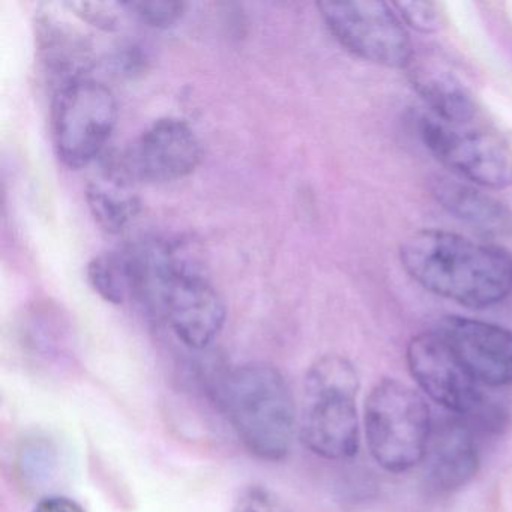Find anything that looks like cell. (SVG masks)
<instances>
[{
    "label": "cell",
    "instance_id": "obj_1",
    "mask_svg": "<svg viewBox=\"0 0 512 512\" xmlns=\"http://www.w3.org/2000/svg\"><path fill=\"white\" fill-rule=\"evenodd\" d=\"M400 263L427 292L472 310H485L512 293V254L440 229L412 233L401 242Z\"/></svg>",
    "mask_w": 512,
    "mask_h": 512
},
{
    "label": "cell",
    "instance_id": "obj_2",
    "mask_svg": "<svg viewBox=\"0 0 512 512\" xmlns=\"http://www.w3.org/2000/svg\"><path fill=\"white\" fill-rule=\"evenodd\" d=\"M214 392L250 454L265 461L287 457L298 415L289 383L277 367L265 362L239 365L218 379Z\"/></svg>",
    "mask_w": 512,
    "mask_h": 512
},
{
    "label": "cell",
    "instance_id": "obj_3",
    "mask_svg": "<svg viewBox=\"0 0 512 512\" xmlns=\"http://www.w3.org/2000/svg\"><path fill=\"white\" fill-rule=\"evenodd\" d=\"M359 385L355 365L344 356L325 355L311 364L305 374L298 424L308 451L332 461L358 454Z\"/></svg>",
    "mask_w": 512,
    "mask_h": 512
},
{
    "label": "cell",
    "instance_id": "obj_4",
    "mask_svg": "<svg viewBox=\"0 0 512 512\" xmlns=\"http://www.w3.org/2000/svg\"><path fill=\"white\" fill-rule=\"evenodd\" d=\"M364 410L368 451L382 469L403 473L424 460L433 418L419 392L385 379L371 389Z\"/></svg>",
    "mask_w": 512,
    "mask_h": 512
},
{
    "label": "cell",
    "instance_id": "obj_5",
    "mask_svg": "<svg viewBox=\"0 0 512 512\" xmlns=\"http://www.w3.org/2000/svg\"><path fill=\"white\" fill-rule=\"evenodd\" d=\"M118 122L115 95L97 80H76L53 98L52 136L59 160L79 170L100 157Z\"/></svg>",
    "mask_w": 512,
    "mask_h": 512
},
{
    "label": "cell",
    "instance_id": "obj_6",
    "mask_svg": "<svg viewBox=\"0 0 512 512\" xmlns=\"http://www.w3.org/2000/svg\"><path fill=\"white\" fill-rule=\"evenodd\" d=\"M329 34L356 58L392 70H407L415 58L407 29L391 4L380 0L320 2Z\"/></svg>",
    "mask_w": 512,
    "mask_h": 512
},
{
    "label": "cell",
    "instance_id": "obj_7",
    "mask_svg": "<svg viewBox=\"0 0 512 512\" xmlns=\"http://www.w3.org/2000/svg\"><path fill=\"white\" fill-rule=\"evenodd\" d=\"M418 134L428 152L464 182L487 190L511 187L512 152L496 134L448 124L430 113L419 116Z\"/></svg>",
    "mask_w": 512,
    "mask_h": 512
},
{
    "label": "cell",
    "instance_id": "obj_8",
    "mask_svg": "<svg viewBox=\"0 0 512 512\" xmlns=\"http://www.w3.org/2000/svg\"><path fill=\"white\" fill-rule=\"evenodd\" d=\"M202 161L193 128L176 118L158 119L124 154L113 157L106 175L125 184L172 182L191 175Z\"/></svg>",
    "mask_w": 512,
    "mask_h": 512
},
{
    "label": "cell",
    "instance_id": "obj_9",
    "mask_svg": "<svg viewBox=\"0 0 512 512\" xmlns=\"http://www.w3.org/2000/svg\"><path fill=\"white\" fill-rule=\"evenodd\" d=\"M407 367L419 388L440 406L467 419H493L481 386L461 367L448 344L436 331L422 332L410 340Z\"/></svg>",
    "mask_w": 512,
    "mask_h": 512
},
{
    "label": "cell",
    "instance_id": "obj_10",
    "mask_svg": "<svg viewBox=\"0 0 512 512\" xmlns=\"http://www.w3.org/2000/svg\"><path fill=\"white\" fill-rule=\"evenodd\" d=\"M155 316L188 349L203 350L220 335L227 311L220 293L193 260L167 284Z\"/></svg>",
    "mask_w": 512,
    "mask_h": 512
},
{
    "label": "cell",
    "instance_id": "obj_11",
    "mask_svg": "<svg viewBox=\"0 0 512 512\" xmlns=\"http://www.w3.org/2000/svg\"><path fill=\"white\" fill-rule=\"evenodd\" d=\"M434 331L479 386L512 385V331L461 316L442 317Z\"/></svg>",
    "mask_w": 512,
    "mask_h": 512
},
{
    "label": "cell",
    "instance_id": "obj_12",
    "mask_svg": "<svg viewBox=\"0 0 512 512\" xmlns=\"http://www.w3.org/2000/svg\"><path fill=\"white\" fill-rule=\"evenodd\" d=\"M425 472L436 490L466 487L479 470V452L472 428L460 416L433 421L425 449Z\"/></svg>",
    "mask_w": 512,
    "mask_h": 512
},
{
    "label": "cell",
    "instance_id": "obj_13",
    "mask_svg": "<svg viewBox=\"0 0 512 512\" xmlns=\"http://www.w3.org/2000/svg\"><path fill=\"white\" fill-rule=\"evenodd\" d=\"M409 79L428 113L452 125H473L478 106L464 83L452 71L433 61L410 62Z\"/></svg>",
    "mask_w": 512,
    "mask_h": 512
},
{
    "label": "cell",
    "instance_id": "obj_14",
    "mask_svg": "<svg viewBox=\"0 0 512 512\" xmlns=\"http://www.w3.org/2000/svg\"><path fill=\"white\" fill-rule=\"evenodd\" d=\"M431 194L452 217L493 238L512 236V211L490 194L467 182L434 178Z\"/></svg>",
    "mask_w": 512,
    "mask_h": 512
},
{
    "label": "cell",
    "instance_id": "obj_15",
    "mask_svg": "<svg viewBox=\"0 0 512 512\" xmlns=\"http://www.w3.org/2000/svg\"><path fill=\"white\" fill-rule=\"evenodd\" d=\"M40 46L47 71L59 80L56 91L76 80L85 79L83 73L88 71L91 50L85 38L74 29L46 19L40 26Z\"/></svg>",
    "mask_w": 512,
    "mask_h": 512
},
{
    "label": "cell",
    "instance_id": "obj_16",
    "mask_svg": "<svg viewBox=\"0 0 512 512\" xmlns=\"http://www.w3.org/2000/svg\"><path fill=\"white\" fill-rule=\"evenodd\" d=\"M106 182H91L86 190V202L95 223L106 233H121L130 221L139 214L140 200L127 193L130 187L116 179L104 178Z\"/></svg>",
    "mask_w": 512,
    "mask_h": 512
},
{
    "label": "cell",
    "instance_id": "obj_17",
    "mask_svg": "<svg viewBox=\"0 0 512 512\" xmlns=\"http://www.w3.org/2000/svg\"><path fill=\"white\" fill-rule=\"evenodd\" d=\"M88 280L92 289L110 304H124L131 292L130 274L124 253L101 254L88 265Z\"/></svg>",
    "mask_w": 512,
    "mask_h": 512
},
{
    "label": "cell",
    "instance_id": "obj_18",
    "mask_svg": "<svg viewBox=\"0 0 512 512\" xmlns=\"http://www.w3.org/2000/svg\"><path fill=\"white\" fill-rule=\"evenodd\" d=\"M401 22L421 34H436L445 25L440 5L434 2H394L391 4Z\"/></svg>",
    "mask_w": 512,
    "mask_h": 512
},
{
    "label": "cell",
    "instance_id": "obj_19",
    "mask_svg": "<svg viewBox=\"0 0 512 512\" xmlns=\"http://www.w3.org/2000/svg\"><path fill=\"white\" fill-rule=\"evenodd\" d=\"M140 22L151 28L166 29L175 25L184 16L187 5L172 0H152V2H130L124 4Z\"/></svg>",
    "mask_w": 512,
    "mask_h": 512
},
{
    "label": "cell",
    "instance_id": "obj_20",
    "mask_svg": "<svg viewBox=\"0 0 512 512\" xmlns=\"http://www.w3.org/2000/svg\"><path fill=\"white\" fill-rule=\"evenodd\" d=\"M232 512H296L283 497L265 485L245 487L236 497Z\"/></svg>",
    "mask_w": 512,
    "mask_h": 512
},
{
    "label": "cell",
    "instance_id": "obj_21",
    "mask_svg": "<svg viewBox=\"0 0 512 512\" xmlns=\"http://www.w3.org/2000/svg\"><path fill=\"white\" fill-rule=\"evenodd\" d=\"M55 449L44 442H34L22 449V457H20V470L23 476L37 482L41 478H47L52 473L53 467L56 466Z\"/></svg>",
    "mask_w": 512,
    "mask_h": 512
},
{
    "label": "cell",
    "instance_id": "obj_22",
    "mask_svg": "<svg viewBox=\"0 0 512 512\" xmlns=\"http://www.w3.org/2000/svg\"><path fill=\"white\" fill-rule=\"evenodd\" d=\"M71 7V10H76L79 16H82L83 19L88 20V22L94 23L95 26H100V28L110 29L115 28L116 22H118V17L113 13L112 8L116 7V5L112 4H68Z\"/></svg>",
    "mask_w": 512,
    "mask_h": 512
},
{
    "label": "cell",
    "instance_id": "obj_23",
    "mask_svg": "<svg viewBox=\"0 0 512 512\" xmlns=\"http://www.w3.org/2000/svg\"><path fill=\"white\" fill-rule=\"evenodd\" d=\"M34 512H86L76 500L65 496H47L35 506Z\"/></svg>",
    "mask_w": 512,
    "mask_h": 512
}]
</instances>
